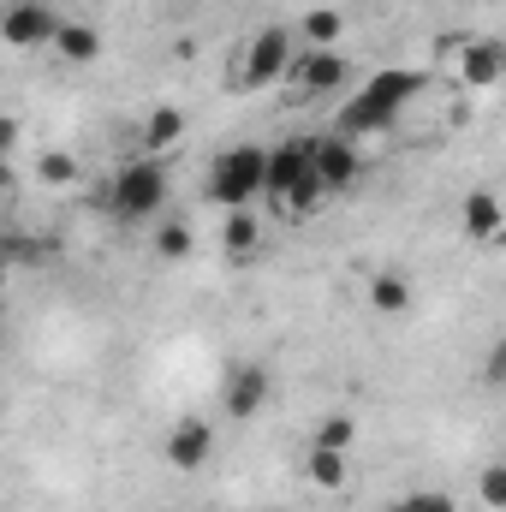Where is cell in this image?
I'll list each match as a JSON object with an SVG mask.
<instances>
[{
	"instance_id": "obj_15",
	"label": "cell",
	"mask_w": 506,
	"mask_h": 512,
	"mask_svg": "<svg viewBox=\"0 0 506 512\" xmlns=\"http://www.w3.org/2000/svg\"><path fill=\"white\" fill-rule=\"evenodd\" d=\"M185 143V114L179 108H149V120H143V155H167V149H179Z\"/></svg>"
},
{
	"instance_id": "obj_17",
	"label": "cell",
	"mask_w": 506,
	"mask_h": 512,
	"mask_svg": "<svg viewBox=\"0 0 506 512\" xmlns=\"http://www.w3.org/2000/svg\"><path fill=\"white\" fill-rule=\"evenodd\" d=\"M310 447L352 453V447H358V417H352V411H334V417H322V423H316V435H310Z\"/></svg>"
},
{
	"instance_id": "obj_25",
	"label": "cell",
	"mask_w": 506,
	"mask_h": 512,
	"mask_svg": "<svg viewBox=\"0 0 506 512\" xmlns=\"http://www.w3.org/2000/svg\"><path fill=\"white\" fill-rule=\"evenodd\" d=\"M12 143H18V120L0 114V161H12Z\"/></svg>"
},
{
	"instance_id": "obj_13",
	"label": "cell",
	"mask_w": 506,
	"mask_h": 512,
	"mask_svg": "<svg viewBox=\"0 0 506 512\" xmlns=\"http://www.w3.org/2000/svg\"><path fill=\"white\" fill-rule=\"evenodd\" d=\"M459 221H465V233L477 239V245H495L506 233V209L495 191H471L465 203H459Z\"/></svg>"
},
{
	"instance_id": "obj_16",
	"label": "cell",
	"mask_w": 506,
	"mask_h": 512,
	"mask_svg": "<svg viewBox=\"0 0 506 512\" xmlns=\"http://www.w3.org/2000/svg\"><path fill=\"white\" fill-rule=\"evenodd\" d=\"M256 239H262V221L256 209H227V227H221V251L227 256H251Z\"/></svg>"
},
{
	"instance_id": "obj_3",
	"label": "cell",
	"mask_w": 506,
	"mask_h": 512,
	"mask_svg": "<svg viewBox=\"0 0 506 512\" xmlns=\"http://www.w3.org/2000/svg\"><path fill=\"white\" fill-rule=\"evenodd\" d=\"M262 161H268V149H256V143L227 149L215 161V173H209V197L221 209H251L256 197H262Z\"/></svg>"
},
{
	"instance_id": "obj_9",
	"label": "cell",
	"mask_w": 506,
	"mask_h": 512,
	"mask_svg": "<svg viewBox=\"0 0 506 512\" xmlns=\"http://www.w3.org/2000/svg\"><path fill=\"white\" fill-rule=\"evenodd\" d=\"M268 393H274V382H268L262 364H233V376H227V387H221V405H227V417L251 423L256 411L268 405Z\"/></svg>"
},
{
	"instance_id": "obj_24",
	"label": "cell",
	"mask_w": 506,
	"mask_h": 512,
	"mask_svg": "<svg viewBox=\"0 0 506 512\" xmlns=\"http://www.w3.org/2000/svg\"><path fill=\"white\" fill-rule=\"evenodd\" d=\"M399 512H459L453 507V495H441V489H417V495H405Z\"/></svg>"
},
{
	"instance_id": "obj_5",
	"label": "cell",
	"mask_w": 506,
	"mask_h": 512,
	"mask_svg": "<svg viewBox=\"0 0 506 512\" xmlns=\"http://www.w3.org/2000/svg\"><path fill=\"white\" fill-rule=\"evenodd\" d=\"M286 66H292V30L268 24V30H256V36H251V48H245V60H239V84H245V90L280 84V78H286Z\"/></svg>"
},
{
	"instance_id": "obj_14",
	"label": "cell",
	"mask_w": 506,
	"mask_h": 512,
	"mask_svg": "<svg viewBox=\"0 0 506 512\" xmlns=\"http://www.w3.org/2000/svg\"><path fill=\"white\" fill-rule=\"evenodd\" d=\"M364 304H370L376 316H405V310L417 304V292H411V280H405V274L381 268V274H370V286H364Z\"/></svg>"
},
{
	"instance_id": "obj_19",
	"label": "cell",
	"mask_w": 506,
	"mask_h": 512,
	"mask_svg": "<svg viewBox=\"0 0 506 512\" xmlns=\"http://www.w3.org/2000/svg\"><path fill=\"white\" fill-rule=\"evenodd\" d=\"M340 30H346V18H340L334 6L304 12V42H310V48H334V42H340Z\"/></svg>"
},
{
	"instance_id": "obj_12",
	"label": "cell",
	"mask_w": 506,
	"mask_h": 512,
	"mask_svg": "<svg viewBox=\"0 0 506 512\" xmlns=\"http://www.w3.org/2000/svg\"><path fill=\"white\" fill-rule=\"evenodd\" d=\"M48 48H54L66 66H96V60H102V30L84 24V18H60V30H54Z\"/></svg>"
},
{
	"instance_id": "obj_4",
	"label": "cell",
	"mask_w": 506,
	"mask_h": 512,
	"mask_svg": "<svg viewBox=\"0 0 506 512\" xmlns=\"http://www.w3.org/2000/svg\"><path fill=\"white\" fill-rule=\"evenodd\" d=\"M304 155H310V167H316V179H322L328 191H346V185H358V173H364V149H358V137H346V131L310 137Z\"/></svg>"
},
{
	"instance_id": "obj_21",
	"label": "cell",
	"mask_w": 506,
	"mask_h": 512,
	"mask_svg": "<svg viewBox=\"0 0 506 512\" xmlns=\"http://www.w3.org/2000/svg\"><path fill=\"white\" fill-rule=\"evenodd\" d=\"M36 179L54 185V191H66V185H78V161L66 149H48V155H36Z\"/></svg>"
},
{
	"instance_id": "obj_1",
	"label": "cell",
	"mask_w": 506,
	"mask_h": 512,
	"mask_svg": "<svg viewBox=\"0 0 506 512\" xmlns=\"http://www.w3.org/2000/svg\"><path fill=\"white\" fill-rule=\"evenodd\" d=\"M417 90H423V72H411V66H376L370 78H364V90L340 108V126L346 137H376L387 131L411 102H417Z\"/></svg>"
},
{
	"instance_id": "obj_8",
	"label": "cell",
	"mask_w": 506,
	"mask_h": 512,
	"mask_svg": "<svg viewBox=\"0 0 506 512\" xmlns=\"http://www.w3.org/2000/svg\"><path fill=\"white\" fill-rule=\"evenodd\" d=\"M209 453H215V423L209 417H179L167 429V465L173 471H203Z\"/></svg>"
},
{
	"instance_id": "obj_22",
	"label": "cell",
	"mask_w": 506,
	"mask_h": 512,
	"mask_svg": "<svg viewBox=\"0 0 506 512\" xmlns=\"http://www.w3.org/2000/svg\"><path fill=\"white\" fill-rule=\"evenodd\" d=\"M322 197H328V185H322V179H316V167H310V173H304L280 203H286V215H316V203H322Z\"/></svg>"
},
{
	"instance_id": "obj_18",
	"label": "cell",
	"mask_w": 506,
	"mask_h": 512,
	"mask_svg": "<svg viewBox=\"0 0 506 512\" xmlns=\"http://www.w3.org/2000/svg\"><path fill=\"white\" fill-rule=\"evenodd\" d=\"M304 471H310V483H316V489H346V453H328V447H310V459H304Z\"/></svg>"
},
{
	"instance_id": "obj_2",
	"label": "cell",
	"mask_w": 506,
	"mask_h": 512,
	"mask_svg": "<svg viewBox=\"0 0 506 512\" xmlns=\"http://www.w3.org/2000/svg\"><path fill=\"white\" fill-rule=\"evenodd\" d=\"M114 215L120 221H155L161 209H167V167L155 161V155H137L126 161L120 173H114Z\"/></svg>"
},
{
	"instance_id": "obj_27",
	"label": "cell",
	"mask_w": 506,
	"mask_h": 512,
	"mask_svg": "<svg viewBox=\"0 0 506 512\" xmlns=\"http://www.w3.org/2000/svg\"><path fill=\"white\" fill-rule=\"evenodd\" d=\"M48 6H54V0H48Z\"/></svg>"
},
{
	"instance_id": "obj_6",
	"label": "cell",
	"mask_w": 506,
	"mask_h": 512,
	"mask_svg": "<svg viewBox=\"0 0 506 512\" xmlns=\"http://www.w3.org/2000/svg\"><path fill=\"white\" fill-rule=\"evenodd\" d=\"M54 30H60V12L48 0H12L0 12V42H12V48H48Z\"/></svg>"
},
{
	"instance_id": "obj_26",
	"label": "cell",
	"mask_w": 506,
	"mask_h": 512,
	"mask_svg": "<svg viewBox=\"0 0 506 512\" xmlns=\"http://www.w3.org/2000/svg\"><path fill=\"white\" fill-rule=\"evenodd\" d=\"M6 191H12V167L0 161V197H6Z\"/></svg>"
},
{
	"instance_id": "obj_11",
	"label": "cell",
	"mask_w": 506,
	"mask_h": 512,
	"mask_svg": "<svg viewBox=\"0 0 506 512\" xmlns=\"http://www.w3.org/2000/svg\"><path fill=\"white\" fill-rule=\"evenodd\" d=\"M304 173H310L304 143H280V149H268V161H262V197H274V203H280Z\"/></svg>"
},
{
	"instance_id": "obj_20",
	"label": "cell",
	"mask_w": 506,
	"mask_h": 512,
	"mask_svg": "<svg viewBox=\"0 0 506 512\" xmlns=\"http://www.w3.org/2000/svg\"><path fill=\"white\" fill-rule=\"evenodd\" d=\"M155 251L167 256V262H185V256L197 251V233H191L185 221H161V227H155Z\"/></svg>"
},
{
	"instance_id": "obj_10",
	"label": "cell",
	"mask_w": 506,
	"mask_h": 512,
	"mask_svg": "<svg viewBox=\"0 0 506 512\" xmlns=\"http://www.w3.org/2000/svg\"><path fill=\"white\" fill-rule=\"evenodd\" d=\"M501 66H506V48L495 36H477V42H459V78L471 84V90H489V84H501Z\"/></svg>"
},
{
	"instance_id": "obj_7",
	"label": "cell",
	"mask_w": 506,
	"mask_h": 512,
	"mask_svg": "<svg viewBox=\"0 0 506 512\" xmlns=\"http://www.w3.org/2000/svg\"><path fill=\"white\" fill-rule=\"evenodd\" d=\"M286 78H292L298 90H310V96H322V90H340V84L352 78V60H346L340 48H304V54H292V66H286Z\"/></svg>"
},
{
	"instance_id": "obj_23",
	"label": "cell",
	"mask_w": 506,
	"mask_h": 512,
	"mask_svg": "<svg viewBox=\"0 0 506 512\" xmlns=\"http://www.w3.org/2000/svg\"><path fill=\"white\" fill-rule=\"evenodd\" d=\"M477 501H483L489 512H501V507H506V471H501V465H489V471L477 477Z\"/></svg>"
}]
</instances>
